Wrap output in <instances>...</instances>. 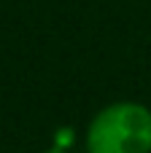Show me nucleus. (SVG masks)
I'll list each match as a JSON object with an SVG mask.
<instances>
[{
	"mask_svg": "<svg viewBox=\"0 0 151 153\" xmlns=\"http://www.w3.org/2000/svg\"><path fill=\"white\" fill-rule=\"evenodd\" d=\"M46 153H68V151H65L62 145H54V148H49V151H46Z\"/></svg>",
	"mask_w": 151,
	"mask_h": 153,
	"instance_id": "nucleus-2",
	"label": "nucleus"
},
{
	"mask_svg": "<svg viewBox=\"0 0 151 153\" xmlns=\"http://www.w3.org/2000/svg\"><path fill=\"white\" fill-rule=\"evenodd\" d=\"M86 153H151V110L140 102L105 105L89 121Z\"/></svg>",
	"mask_w": 151,
	"mask_h": 153,
	"instance_id": "nucleus-1",
	"label": "nucleus"
}]
</instances>
